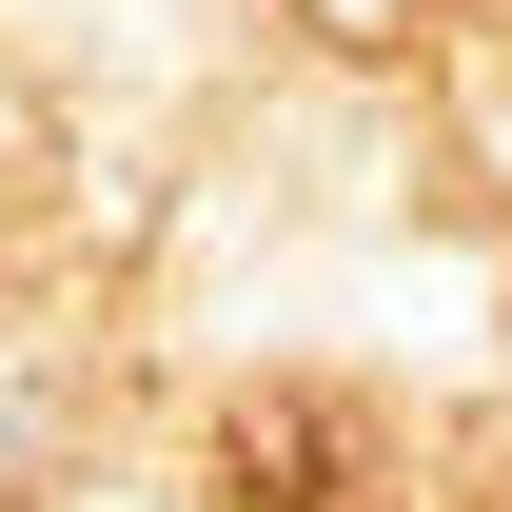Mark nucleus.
Wrapping results in <instances>:
<instances>
[{
    "label": "nucleus",
    "instance_id": "nucleus-1",
    "mask_svg": "<svg viewBox=\"0 0 512 512\" xmlns=\"http://www.w3.org/2000/svg\"><path fill=\"white\" fill-rule=\"evenodd\" d=\"M217 493L237 512H335V414L316 394H256L237 434H217Z\"/></svg>",
    "mask_w": 512,
    "mask_h": 512
}]
</instances>
